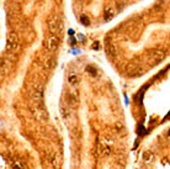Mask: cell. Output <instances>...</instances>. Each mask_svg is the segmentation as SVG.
Instances as JSON below:
<instances>
[{
	"instance_id": "cell-14",
	"label": "cell",
	"mask_w": 170,
	"mask_h": 169,
	"mask_svg": "<svg viewBox=\"0 0 170 169\" xmlns=\"http://www.w3.org/2000/svg\"><path fill=\"white\" fill-rule=\"evenodd\" d=\"M76 80H78V77L75 76V74H72L69 78H68V82L70 85H75L76 84Z\"/></svg>"
},
{
	"instance_id": "cell-7",
	"label": "cell",
	"mask_w": 170,
	"mask_h": 169,
	"mask_svg": "<svg viewBox=\"0 0 170 169\" xmlns=\"http://www.w3.org/2000/svg\"><path fill=\"white\" fill-rule=\"evenodd\" d=\"M142 159H143V162L146 163V164H150V163L154 160V154H153V152H150V151L143 152Z\"/></svg>"
},
{
	"instance_id": "cell-18",
	"label": "cell",
	"mask_w": 170,
	"mask_h": 169,
	"mask_svg": "<svg viewBox=\"0 0 170 169\" xmlns=\"http://www.w3.org/2000/svg\"><path fill=\"white\" fill-rule=\"evenodd\" d=\"M69 42H70V44H74V43H75V38H73V37H72V38L69 40Z\"/></svg>"
},
{
	"instance_id": "cell-8",
	"label": "cell",
	"mask_w": 170,
	"mask_h": 169,
	"mask_svg": "<svg viewBox=\"0 0 170 169\" xmlns=\"http://www.w3.org/2000/svg\"><path fill=\"white\" fill-rule=\"evenodd\" d=\"M10 70V63L9 61H6V59H3L1 62H0V74H6L7 72Z\"/></svg>"
},
{
	"instance_id": "cell-9",
	"label": "cell",
	"mask_w": 170,
	"mask_h": 169,
	"mask_svg": "<svg viewBox=\"0 0 170 169\" xmlns=\"http://www.w3.org/2000/svg\"><path fill=\"white\" fill-rule=\"evenodd\" d=\"M13 166H14V169H26V164L22 162L21 159H14V162H13Z\"/></svg>"
},
{
	"instance_id": "cell-15",
	"label": "cell",
	"mask_w": 170,
	"mask_h": 169,
	"mask_svg": "<svg viewBox=\"0 0 170 169\" xmlns=\"http://www.w3.org/2000/svg\"><path fill=\"white\" fill-rule=\"evenodd\" d=\"M110 147H109V146H102V147H101V154L102 156H109L110 154Z\"/></svg>"
},
{
	"instance_id": "cell-16",
	"label": "cell",
	"mask_w": 170,
	"mask_h": 169,
	"mask_svg": "<svg viewBox=\"0 0 170 169\" xmlns=\"http://www.w3.org/2000/svg\"><path fill=\"white\" fill-rule=\"evenodd\" d=\"M86 72H88V73H90L92 77H95V76H96V69L94 68V67H91V66H88V67H86Z\"/></svg>"
},
{
	"instance_id": "cell-1",
	"label": "cell",
	"mask_w": 170,
	"mask_h": 169,
	"mask_svg": "<svg viewBox=\"0 0 170 169\" xmlns=\"http://www.w3.org/2000/svg\"><path fill=\"white\" fill-rule=\"evenodd\" d=\"M18 48V37L15 32H10L7 35V42H6V50L11 52H16Z\"/></svg>"
},
{
	"instance_id": "cell-12",
	"label": "cell",
	"mask_w": 170,
	"mask_h": 169,
	"mask_svg": "<svg viewBox=\"0 0 170 169\" xmlns=\"http://www.w3.org/2000/svg\"><path fill=\"white\" fill-rule=\"evenodd\" d=\"M52 164H53V167L55 169L59 168V154L58 153H54L53 157H52Z\"/></svg>"
},
{
	"instance_id": "cell-13",
	"label": "cell",
	"mask_w": 170,
	"mask_h": 169,
	"mask_svg": "<svg viewBox=\"0 0 170 169\" xmlns=\"http://www.w3.org/2000/svg\"><path fill=\"white\" fill-rule=\"evenodd\" d=\"M80 21H81V24H83L84 26H89V25H90V20H89V17L86 16V15H81V16H80Z\"/></svg>"
},
{
	"instance_id": "cell-10",
	"label": "cell",
	"mask_w": 170,
	"mask_h": 169,
	"mask_svg": "<svg viewBox=\"0 0 170 169\" xmlns=\"http://www.w3.org/2000/svg\"><path fill=\"white\" fill-rule=\"evenodd\" d=\"M61 112H62L63 117H64V119H68L69 116H70V112H72V111H70V109H69L68 105L65 106L64 104H62V106H61Z\"/></svg>"
},
{
	"instance_id": "cell-3",
	"label": "cell",
	"mask_w": 170,
	"mask_h": 169,
	"mask_svg": "<svg viewBox=\"0 0 170 169\" xmlns=\"http://www.w3.org/2000/svg\"><path fill=\"white\" fill-rule=\"evenodd\" d=\"M58 46H59V38L54 35L49 36L46 40V42H44V47H46V50H48V51H55L58 48Z\"/></svg>"
},
{
	"instance_id": "cell-2",
	"label": "cell",
	"mask_w": 170,
	"mask_h": 169,
	"mask_svg": "<svg viewBox=\"0 0 170 169\" xmlns=\"http://www.w3.org/2000/svg\"><path fill=\"white\" fill-rule=\"evenodd\" d=\"M32 112H33V115H35V117L38 120V121H41V122H46L48 120V112H47V110L43 106L35 107L32 110Z\"/></svg>"
},
{
	"instance_id": "cell-19",
	"label": "cell",
	"mask_w": 170,
	"mask_h": 169,
	"mask_svg": "<svg viewBox=\"0 0 170 169\" xmlns=\"http://www.w3.org/2000/svg\"><path fill=\"white\" fill-rule=\"evenodd\" d=\"M69 35H74V30H69Z\"/></svg>"
},
{
	"instance_id": "cell-11",
	"label": "cell",
	"mask_w": 170,
	"mask_h": 169,
	"mask_svg": "<svg viewBox=\"0 0 170 169\" xmlns=\"http://www.w3.org/2000/svg\"><path fill=\"white\" fill-rule=\"evenodd\" d=\"M115 16V10L112 9V7H109V9H106L105 11V15H103V17H105L106 21H110L111 19H112Z\"/></svg>"
},
{
	"instance_id": "cell-17",
	"label": "cell",
	"mask_w": 170,
	"mask_h": 169,
	"mask_svg": "<svg viewBox=\"0 0 170 169\" xmlns=\"http://www.w3.org/2000/svg\"><path fill=\"white\" fill-rule=\"evenodd\" d=\"M99 46H100V44H99V42H98V41H96V42H95L94 44H92V50H98V48H99Z\"/></svg>"
},
{
	"instance_id": "cell-5",
	"label": "cell",
	"mask_w": 170,
	"mask_h": 169,
	"mask_svg": "<svg viewBox=\"0 0 170 169\" xmlns=\"http://www.w3.org/2000/svg\"><path fill=\"white\" fill-rule=\"evenodd\" d=\"M58 20L55 17H52L48 20V30L52 32V33H54V32H57L58 31Z\"/></svg>"
},
{
	"instance_id": "cell-6",
	"label": "cell",
	"mask_w": 170,
	"mask_h": 169,
	"mask_svg": "<svg viewBox=\"0 0 170 169\" xmlns=\"http://www.w3.org/2000/svg\"><path fill=\"white\" fill-rule=\"evenodd\" d=\"M32 97H33V100H35V101H41V100H42V97H43V86L42 85L37 86L36 90L33 91Z\"/></svg>"
},
{
	"instance_id": "cell-4",
	"label": "cell",
	"mask_w": 170,
	"mask_h": 169,
	"mask_svg": "<svg viewBox=\"0 0 170 169\" xmlns=\"http://www.w3.org/2000/svg\"><path fill=\"white\" fill-rule=\"evenodd\" d=\"M67 104L69 105V106H75V105L78 104V96L76 94L74 91H69L68 94H67Z\"/></svg>"
}]
</instances>
